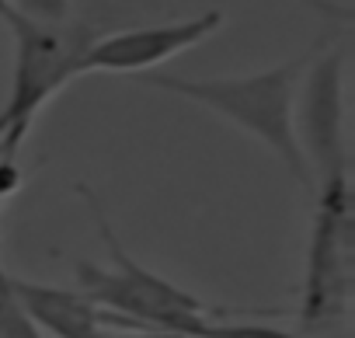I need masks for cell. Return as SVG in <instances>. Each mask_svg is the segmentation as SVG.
Instances as JSON below:
<instances>
[{
    "mask_svg": "<svg viewBox=\"0 0 355 338\" xmlns=\"http://www.w3.org/2000/svg\"><path fill=\"white\" fill-rule=\"evenodd\" d=\"M320 42L303 49L300 56H289L286 63L254 70V74H230V77H182V74H143L139 84L164 91L171 98H182L202 112H213L216 119H227L251 140H258L272 157L306 189L313 192V178L306 171V160L296 143L293 129V108H296V91L303 81V70L310 56L317 53Z\"/></svg>",
    "mask_w": 355,
    "mask_h": 338,
    "instance_id": "6da1fadb",
    "label": "cell"
},
{
    "mask_svg": "<svg viewBox=\"0 0 355 338\" xmlns=\"http://www.w3.org/2000/svg\"><path fill=\"white\" fill-rule=\"evenodd\" d=\"M15 296L18 303L28 310V317L39 324L42 335L53 338H108V324H105V310L94 307L80 289H67V286H49V282H35V279H21L11 276Z\"/></svg>",
    "mask_w": 355,
    "mask_h": 338,
    "instance_id": "52a82bcc",
    "label": "cell"
},
{
    "mask_svg": "<svg viewBox=\"0 0 355 338\" xmlns=\"http://www.w3.org/2000/svg\"><path fill=\"white\" fill-rule=\"evenodd\" d=\"M202 338H310L306 331H289L279 324H261V321H220L213 317Z\"/></svg>",
    "mask_w": 355,
    "mask_h": 338,
    "instance_id": "9c48e42d",
    "label": "cell"
},
{
    "mask_svg": "<svg viewBox=\"0 0 355 338\" xmlns=\"http://www.w3.org/2000/svg\"><path fill=\"white\" fill-rule=\"evenodd\" d=\"M300 4H306L310 11H317V15H320L324 22H331V25H341V28L352 25V8L338 4V0H300Z\"/></svg>",
    "mask_w": 355,
    "mask_h": 338,
    "instance_id": "8fae6325",
    "label": "cell"
},
{
    "mask_svg": "<svg viewBox=\"0 0 355 338\" xmlns=\"http://www.w3.org/2000/svg\"><path fill=\"white\" fill-rule=\"evenodd\" d=\"M73 192L84 199L98 237L108 248L112 265H98L91 258H77L73 262V276L80 293L105 310V324L108 328H153V331H178V335H196L202 338V331L209 328L213 317H220L223 310L206 300H199L196 293L182 289L178 282H171L167 276L146 269L143 262H136L125 244L119 241L115 227L108 223L105 203L101 196L87 185L77 182Z\"/></svg>",
    "mask_w": 355,
    "mask_h": 338,
    "instance_id": "7a4b0ae2",
    "label": "cell"
},
{
    "mask_svg": "<svg viewBox=\"0 0 355 338\" xmlns=\"http://www.w3.org/2000/svg\"><path fill=\"white\" fill-rule=\"evenodd\" d=\"M18 22L32 25H63L77 15V0H11Z\"/></svg>",
    "mask_w": 355,
    "mask_h": 338,
    "instance_id": "30bf717a",
    "label": "cell"
},
{
    "mask_svg": "<svg viewBox=\"0 0 355 338\" xmlns=\"http://www.w3.org/2000/svg\"><path fill=\"white\" fill-rule=\"evenodd\" d=\"M223 25H227V15L220 8H209V11L178 18V22L101 32L80 60V77L87 74H132V77L153 74L160 63L209 42Z\"/></svg>",
    "mask_w": 355,
    "mask_h": 338,
    "instance_id": "8992f818",
    "label": "cell"
},
{
    "mask_svg": "<svg viewBox=\"0 0 355 338\" xmlns=\"http://www.w3.org/2000/svg\"><path fill=\"white\" fill-rule=\"evenodd\" d=\"M313 220L306 237V265L296 317L303 328L341 324L352 310L355 286V199L352 175L313 185Z\"/></svg>",
    "mask_w": 355,
    "mask_h": 338,
    "instance_id": "277c9868",
    "label": "cell"
},
{
    "mask_svg": "<svg viewBox=\"0 0 355 338\" xmlns=\"http://www.w3.org/2000/svg\"><path fill=\"white\" fill-rule=\"evenodd\" d=\"M293 129L313 185L324 178L352 175L345 119V49L327 46V35L320 39L317 53L303 70L293 108Z\"/></svg>",
    "mask_w": 355,
    "mask_h": 338,
    "instance_id": "5b68a950",
    "label": "cell"
},
{
    "mask_svg": "<svg viewBox=\"0 0 355 338\" xmlns=\"http://www.w3.org/2000/svg\"><path fill=\"white\" fill-rule=\"evenodd\" d=\"M15 63L8 98L0 105V157H15L25 143L35 115L80 77V60L101 28L87 18H70L63 25H32L11 22Z\"/></svg>",
    "mask_w": 355,
    "mask_h": 338,
    "instance_id": "3957f363",
    "label": "cell"
},
{
    "mask_svg": "<svg viewBox=\"0 0 355 338\" xmlns=\"http://www.w3.org/2000/svg\"><path fill=\"white\" fill-rule=\"evenodd\" d=\"M0 338H46L39 324L28 317V310L18 303L11 272L4 269V262H0Z\"/></svg>",
    "mask_w": 355,
    "mask_h": 338,
    "instance_id": "ba28073f",
    "label": "cell"
},
{
    "mask_svg": "<svg viewBox=\"0 0 355 338\" xmlns=\"http://www.w3.org/2000/svg\"><path fill=\"white\" fill-rule=\"evenodd\" d=\"M108 338H196V335H178V331H153V328H112Z\"/></svg>",
    "mask_w": 355,
    "mask_h": 338,
    "instance_id": "7c38bea8",
    "label": "cell"
},
{
    "mask_svg": "<svg viewBox=\"0 0 355 338\" xmlns=\"http://www.w3.org/2000/svg\"><path fill=\"white\" fill-rule=\"evenodd\" d=\"M0 22L11 25L15 22V11H11V0H0Z\"/></svg>",
    "mask_w": 355,
    "mask_h": 338,
    "instance_id": "4fadbf2b",
    "label": "cell"
}]
</instances>
